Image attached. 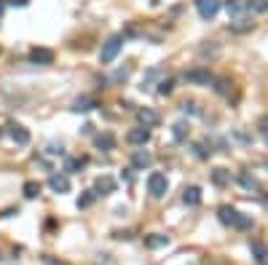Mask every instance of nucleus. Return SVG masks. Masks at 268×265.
<instances>
[{
	"label": "nucleus",
	"instance_id": "31",
	"mask_svg": "<svg viewBox=\"0 0 268 265\" xmlns=\"http://www.w3.org/2000/svg\"><path fill=\"white\" fill-rule=\"evenodd\" d=\"M182 110H185V113H191V115H199V107H196L193 102H185V105H182Z\"/></svg>",
	"mask_w": 268,
	"mask_h": 265
},
{
	"label": "nucleus",
	"instance_id": "20",
	"mask_svg": "<svg viewBox=\"0 0 268 265\" xmlns=\"http://www.w3.org/2000/svg\"><path fill=\"white\" fill-rule=\"evenodd\" d=\"M247 8L255 14H265L268 11V0H247Z\"/></svg>",
	"mask_w": 268,
	"mask_h": 265
},
{
	"label": "nucleus",
	"instance_id": "22",
	"mask_svg": "<svg viewBox=\"0 0 268 265\" xmlns=\"http://www.w3.org/2000/svg\"><path fill=\"white\" fill-rule=\"evenodd\" d=\"M212 83H215V91L217 94H228L231 91V80L228 78H215Z\"/></svg>",
	"mask_w": 268,
	"mask_h": 265
},
{
	"label": "nucleus",
	"instance_id": "23",
	"mask_svg": "<svg viewBox=\"0 0 268 265\" xmlns=\"http://www.w3.org/2000/svg\"><path fill=\"white\" fill-rule=\"evenodd\" d=\"M231 30L234 32H247V30H252V22L250 19H236L234 24H231Z\"/></svg>",
	"mask_w": 268,
	"mask_h": 265
},
{
	"label": "nucleus",
	"instance_id": "32",
	"mask_svg": "<svg viewBox=\"0 0 268 265\" xmlns=\"http://www.w3.org/2000/svg\"><path fill=\"white\" fill-rule=\"evenodd\" d=\"M129 72H132V67H123V70H118V72H115V80H126V78H129Z\"/></svg>",
	"mask_w": 268,
	"mask_h": 265
},
{
	"label": "nucleus",
	"instance_id": "28",
	"mask_svg": "<svg viewBox=\"0 0 268 265\" xmlns=\"http://www.w3.org/2000/svg\"><path fill=\"white\" fill-rule=\"evenodd\" d=\"M199 54L201 56H220V46H201Z\"/></svg>",
	"mask_w": 268,
	"mask_h": 265
},
{
	"label": "nucleus",
	"instance_id": "12",
	"mask_svg": "<svg viewBox=\"0 0 268 265\" xmlns=\"http://www.w3.org/2000/svg\"><path fill=\"white\" fill-rule=\"evenodd\" d=\"M250 252H252V257L258 260V262H268V247L263 244V241H252Z\"/></svg>",
	"mask_w": 268,
	"mask_h": 265
},
{
	"label": "nucleus",
	"instance_id": "3",
	"mask_svg": "<svg viewBox=\"0 0 268 265\" xmlns=\"http://www.w3.org/2000/svg\"><path fill=\"white\" fill-rule=\"evenodd\" d=\"M167 190H169V179H167L164 174L153 172V174L148 177V193H150L153 198H164Z\"/></svg>",
	"mask_w": 268,
	"mask_h": 265
},
{
	"label": "nucleus",
	"instance_id": "10",
	"mask_svg": "<svg viewBox=\"0 0 268 265\" xmlns=\"http://www.w3.org/2000/svg\"><path fill=\"white\" fill-rule=\"evenodd\" d=\"M126 139H129L132 145H145V142H150V129H132L129 134H126Z\"/></svg>",
	"mask_w": 268,
	"mask_h": 265
},
{
	"label": "nucleus",
	"instance_id": "35",
	"mask_svg": "<svg viewBox=\"0 0 268 265\" xmlns=\"http://www.w3.org/2000/svg\"><path fill=\"white\" fill-rule=\"evenodd\" d=\"M258 129H260V134L268 139V118H263V120H260V126H258Z\"/></svg>",
	"mask_w": 268,
	"mask_h": 265
},
{
	"label": "nucleus",
	"instance_id": "26",
	"mask_svg": "<svg viewBox=\"0 0 268 265\" xmlns=\"http://www.w3.org/2000/svg\"><path fill=\"white\" fill-rule=\"evenodd\" d=\"M185 137H188V124H174V139L182 142Z\"/></svg>",
	"mask_w": 268,
	"mask_h": 265
},
{
	"label": "nucleus",
	"instance_id": "14",
	"mask_svg": "<svg viewBox=\"0 0 268 265\" xmlns=\"http://www.w3.org/2000/svg\"><path fill=\"white\" fill-rule=\"evenodd\" d=\"M132 164H134L137 169H145V166L153 164V155H150L148 150H137V153L132 155Z\"/></svg>",
	"mask_w": 268,
	"mask_h": 265
},
{
	"label": "nucleus",
	"instance_id": "19",
	"mask_svg": "<svg viewBox=\"0 0 268 265\" xmlns=\"http://www.w3.org/2000/svg\"><path fill=\"white\" fill-rule=\"evenodd\" d=\"M97 148H99V150H113V148H115V137L110 134V131H105V134L97 137Z\"/></svg>",
	"mask_w": 268,
	"mask_h": 265
},
{
	"label": "nucleus",
	"instance_id": "2",
	"mask_svg": "<svg viewBox=\"0 0 268 265\" xmlns=\"http://www.w3.org/2000/svg\"><path fill=\"white\" fill-rule=\"evenodd\" d=\"M121 46H123V38H121V35H113V38L102 46V51H99V62H102V65H110L113 59L118 56Z\"/></svg>",
	"mask_w": 268,
	"mask_h": 265
},
{
	"label": "nucleus",
	"instance_id": "37",
	"mask_svg": "<svg viewBox=\"0 0 268 265\" xmlns=\"http://www.w3.org/2000/svg\"><path fill=\"white\" fill-rule=\"evenodd\" d=\"M263 207L268 209V196H263Z\"/></svg>",
	"mask_w": 268,
	"mask_h": 265
},
{
	"label": "nucleus",
	"instance_id": "13",
	"mask_svg": "<svg viewBox=\"0 0 268 265\" xmlns=\"http://www.w3.org/2000/svg\"><path fill=\"white\" fill-rule=\"evenodd\" d=\"M167 244H169V236H161V233L145 236V247L148 249H161V247H167Z\"/></svg>",
	"mask_w": 268,
	"mask_h": 265
},
{
	"label": "nucleus",
	"instance_id": "4",
	"mask_svg": "<svg viewBox=\"0 0 268 265\" xmlns=\"http://www.w3.org/2000/svg\"><path fill=\"white\" fill-rule=\"evenodd\" d=\"M185 80L193 83V86H209L215 78H212V72H209V70L196 67V70H188V72H185Z\"/></svg>",
	"mask_w": 268,
	"mask_h": 265
},
{
	"label": "nucleus",
	"instance_id": "29",
	"mask_svg": "<svg viewBox=\"0 0 268 265\" xmlns=\"http://www.w3.org/2000/svg\"><path fill=\"white\" fill-rule=\"evenodd\" d=\"M172 89H174V80H169V78L158 83V94H161V96H167V94H172Z\"/></svg>",
	"mask_w": 268,
	"mask_h": 265
},
{
	"label": "nucleus",
	"instance_id": "30",
	"mask_svg": "<svg viewBox=\"0 0 268 265\" xmlns=\"http://www.w3.org/2000/svg\"><path fill=\"white\" fill-rule=\"evenodd\" d=\"M97 265H115V260L110 255H97Z\"/></svg>",
	"mask_w": 268,
	"mask_h": 265
},
{
	"label": "nucleus",
	"instance_id": "34",
	"mask_svg": "<svg viewBox=\"0 0 268 265\" xmlns=\"http://www.w3.org/2000/svg\"><path fill=\"white\" fill-rule=\"evenodd\" d=\"M49 153H51V155H62V145L51 142V145H49Z\"/></svg>",
	"mask_w": 268,
	"mask_h": 265
},
{
	"label": "nucleus",
	"instance_id": "25",
	"mask_svg": "<svg viewBox=\"0 0 268 265\" xmlns=\"http://www.w3.org/2000/svg\"><path fill=\"white\" fill-rule=\"evenodd\" d=\"M38 193H40V182H32V179H30V182H25V196L27 198H35Z\"/></svg>",
	"mask_w": 268,
	"mask_h": 265
},
{
	"label": "nucleus",
	"instance_id": "33",
	"mask_svg": "<svg viewBox=\"0 0 268 265\" xmlns=\"http://www.w3.org/2000/svg\"><path fill=\"white\" fill-rule=\"evenodd\" d=\"M196 155H199V158H209V153H207V148H204V145L199 142V145H196Z\"/></svg>",
	"mask_w": 268,
	"mask_h": 265
},
{
	"label": "nucleus",
	"instance_id": "27",
	"mask_svg": "<svg viewBox=\"0 0 268 265\" xmlns=\"http://www.w3.org/2000/svg\"><path fill=\"white\" fill-rule=\"evenodd\" d=\"M239 182L247 188V190H258V182H255V179L250 177V174H239Z\"/></svg>",
	"mask_w": 268,
	"mask_h": 265
},
{
	"label": "nucleus",
	"instance_id": "16",
	"mask_svg": "<svg viewBox=\"0 0 268 265\" xmlns=\"http://www.w3.org/2000/svg\"><path fill=\"white\" fill-rule=\"evenodd\" d=\"M182 201L188 203V207H199V203H201V190L199 188H188L182 193Z\"/></svg>",
	"mask_w": 268,
	"mask_h": 265
},
{
	"label": "nucleus",
	"instance_id": "17",
	"mask_svg": "<svg viewBox=\"0 0 268 265\" xmlns=\"http://www.w3.org/2000/svg\"><path fill=\"white\" fill-rule=\"evenodd\" d=\"M212 182H215L217 188L231 185V172H225V169H215V172H212Z\"/></svg>",
	"mask_w": 268,
	"mask_h": 265
},
{
	"label": "nucleus",
	"instance_id": "18",
	"mask_svg": "<svg viewBox=\"0 0 268 265\" xmlns=\"http://www.w3.org/2000/svg\"><path fill=\"white\" fill-rule=\"evenodd\" d=\"M225 8H228V14L241 16L244 8H247V0H225Z\"/></svg>",
	"mask_w": 268,
	"mask_h": 265
},
{
	"label": "nucleus",
	"instance_id": "24",
	"mask_svg": "<svg viewBox=\"0 0 268 265\" xmlns=\"http://www.w3.org/2000/svg\"><path fill=\"white\" fill-rule=\"evenodd\" d=\"M84 158H67V164H65V172H70V174H73V172H78V169H84Z\"/></svg>",
	"mask_w": 268,
	"mask_h": 265
},
{
	"label": "nucleus",
	"instance_id": "8",
	"mask_svg": "<svg viewBox=\"0 0 268 265\" xmlns=\"http://www.w3.org/2000/svg\"><path fill=\"white\" fill-rule=\"evenodd\" d=\"M49 185L54 193H67L70 190V177L67 174H51L49 177Z\"/></svg>",
	"mask_w": 268,
	"mask_h": 265
},
{
	"label": "nucleus",
	"instance_id": "36",
	"mask_svg": "<svg viewBox=\"0 0 268 265\" xmlns=\"http://www.w3.org/2000/svg\"><path fill=\"white\" fill-rule=\"evenodd\" d=\"M8 3H11V6H27L30 0H8Z\"/></svg>",
	"mask_w": 268,
	"mask_h": 265
},
{
	"label": "nucleus",
	"instance_id": "15",
	"mask_svg": "<svg viewBox=\"0 0 268 265\" xmlns=\"http://www.w3.org/2000/svg\"><path fill=\"white\" fill-rule=\"evenodd\" d=\"M94 107H97V102L91 99V96H80L73 105V113H89V110H94Z\"/></svg>",
	"mask_w": 268,
	"mask_h": 265
},
{
	"label": "nucleus",
	"instance_id": "1",
	"mask_svg": "<svg viewBox=\"0 0 268 265\" xmlns=\"http://www.w3.org/2000/svg\"><path fill=\"white\" fill-rule=\"evenodd\" d=\"M217 214H220V222L228 225V228H236V231H250V228H252V217L241 214L234 207H220Z\"/></svg>",
	"mask_w": 268,
	"mask_h": 265
},
{
	"label": "nucleus",
	"instance_id": "5",
	"mask_svg": "<svg viewBox=\"0 0 268 265\" xmlns=\"http://www.w3.org/2000/svg\"><path fill=\"white\" fill-rule=\"evenodd\" d=\"M220 6H223L220 0H196V8H199V16L201 19H215Z\"/></svg>",
	"mask_w": 268,
	"mask_h": 265
},
{
	"label": "nucleus",
	"instance_id": "11",
	"mask_svg": "<svg viewBox=\"0 0 268 265\" xmlns=\"http://www.w3.org/2000/svg\"><path fill=\"white\" fill-rule=\"evenodd\" d=\"M115 190V182L110 177H99L97 179V185H94V196H108V193Z\"/></svg>",
	"mask_w": 268,
	"mask_h": 265
},
{
	"label": "nucleus",
	"instance_id": "21",
	"mask_svg": "<svg viewBox=\"0 0 268 265\" xmlns=\"http://www.w3.org/2000/svg\"><path fill=\"white\" fill-rule=\"evenodd\" d=\"M94 190H86L84 196H78V209H86V207H91V203H94Z\"/></svg>",
	"mask_w": 268,
	"mask_h": 265
},
{
	"label": "nucleus",
	"instance_id": "7",
	"mask_svg": "<svg viewBox=\"0 0 268 265\" xmlns=\"http://www.w3.org/2000/svg\"><path fill=\"white\" fill-rule=\"evenodd\" d=\"M8 134H11V139H14L16 145H27L30 142V131L25 126H19V124H11L8 126Z\"/></svg>",
	"mask_w": 268,
	"mask_h": 265
},
{
	"label": "nucleus",
	"instance_id": "9",
	"mask_svg": "<svg viewBox=\"0 0 268 265\" xmlns=\"http://www.w3.org/2000/svg\"><path fill=\"white\" fill-rule=\"evenodd\" d=\"M30 59L35 65H51L54 62V51H49V48H32Z\"/></svg>",
	"mask_w": 268,
	"mask_h": 265
},
{
	"label": "nucleus",
	"instance_id": "6",
	"mask_svg": "<svg viewBox=\"0 0 268 265\" xmlns=\"http://www.w3.org/2000/svg\"><path fill=\"white\" fill-rule=\"evenodd\" d=\"M137 118L142 120L145 129H153V126L161 124V115H158L156 110H150V107H139V110H137Z\"/></svg>",
	"mask_w": 268,
	"mask_h": 265
}]
</instances>
